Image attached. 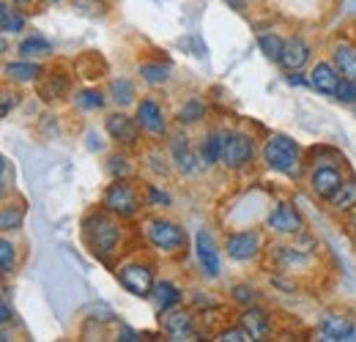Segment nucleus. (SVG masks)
I'll return each instance as SVG.
<instances>
[{
  "label": "nucleus",
  "mask_w": 356,
  "mask_h": 342,
  "mask_svg": "<svg viewBox=\"0 0 356 342\" xmlns=\"http://www.w3.org/2000/svg\"><path fill=\"white\" fill-rule=\"evenodd\" d=\"M227 6L236 8V11H244V8L250 6V0H227Z\"/></svg>",
  "instance_id": "nucleus-41"
},
{
  "label": "nucleus",
  "mask_w": 356,
  "mask_h": 342,
  "mask_svg": "<svg viewBox=\"0 0 356 342\" xmlns=\"http://www.w3.org/2000/svg\"><path fill=\"white\" fill-rule=\"evenodd\" d=\"M200 156H203L206 165H214V162L222 159V137H220L217 131L206 134V140H203V145H200Z\"/></svg>",
  "instance_id": "nucleus-21"
},
{
  "label": "nucleus",
  "mask_w": 356,
  "mask_h": 342,
  "mask_svg": "<svg viewBox=\"0 0 356 342\" xmlns=\"http://www.w3.org/2000/svg\"><path fill=\"white\" fill-rule=\"evenodd\" d=\"M3 170H6V159L0 156V175H3Z\"/></svg>",
  "instance_id": "nucleus-44"
},
{
  "label": "nucleus",
  "mask_w": 356,
  "mask_h": 342,
  "mask_svg": "<svg viewBox=\"0 0 356 342\" xmlns=\"http://www.w3.org/2000/svg\"><path fill=\"white\" fill-rule=\"evenodd\" d=\"M86 236H88L90 250L99 257H107L115 250V244L121 238V230H118L115 222H110L107 216L99 214V216H90L88 222H86Z\"/></svg>",
  "instance_id": "nucleus-2"
},
{
  "label": "nucleus",
  "mask_w": 356,
  "mask_h": 342,
  "mask_svg": "<svg viewBox=\"0 0 356 342\" xmlns=\"http://www.w3.org/2000/svg\"><path fill=\"white\" fill-rule=\"evenodd\" d=\"M312 184V192L318 195V197H323V200H329L337 189H340V184H343V175L337 168H318V170L312 172L310 178Z\"/></svg>",
  "instance_id": "nucleus-11"
},
{
  "label": "nucleus",
  "mask_w": 356,
  "mask_h": 342,
  "mask_svg": "<svg viewBox=\"0 0 356 342\" xmlns=\"http://www.w3.org/2000/svg\"><path fill=\"white\" fill-rule=\"evenodd\" d=\"M137 129H140V124L132 121V118H127V115H121V113H115V115L107 118V131H110V137L115 142L134 145L137 142Z\"/></svg>",
  "instance_id": "nucleus-14"
},
{
  "label": "nucleus",
  "mask_w": 356,
  "mask_h": 342,
  "mask_svg": "<svg viewBox=\"0 0 356 342\" xmlns=\"http://www.w3.org/2000/svg\"><path fill=\"white\" fill-rule=\"evenodd\" d=\"M195 247H197V260L203 266V274L211 279L220 277V255H217V247H214V238L209 230H197Z\"/></svg>",
  "instance_id": "nucleus-7"
},
{
  "label": "nucleus",
  "mask_w": 356,
  "mask_h": 342,
  "mask_svg": "<svg viewBox=\"0 0 356 342\" xmlns=\"http://www.w3.org/2000/svg\"><path fill=\"white\" fill-rule=\"evenodd\" d=\"M140 74H143L145 83L159 86V83H165V80L170 77V66H168V63H143V66H140Z\"/></svg>",
  "instance_id": "nucleus-25"
},
{
  "label": "nucleus",
  "mask_w": 356,
  "mask_h": 342,
  "mask_svg": "<svg viewBox=\"0 0 356 342\" xmlns=\"http://www.w3.org/2000/svg\"><path fill=\"white\" fill-rule=\"evenodd\" d=\"M52 3H58V0H52Z\"/></svg>",
  "instance_id": "nucleus-48"
},
{
  "label": "nucleus",
  "mask_w": 356,
  "mask_h": 342,
  "mask_svg": "<svg viewBox=\"0 0 356 342\" xmlns=\"http://www.w3.org/2000/svg\"><path fill=\"white\" fill-rule=\"evenodd\" d=\"M0 6H3V0H0Z\"/></svg>",
  "instance_id": "nucleus-47"
},
{
  "label": "nucleus",
  "mask_w": 356,
  "mask_h": 342,
  "mask_svg": "<svg viewBox=\"0 0 356 342\" xmlns=\"http://www.w3.org/2000/svg\"><path fill=\"white\" fill-rule=\"evenodd\" d=\"M104 209L110 211V214H118V216H132L137 214V209H140V200H137V195H134V189L129 184H113L107 192H104Z\"/></svg>",
  "instance_id": "nucleus-4"
},
{
  "label": "nucleus",
  "mask_w": 356,
  "mask_h": 342,
  "mask_svg": "<svg viewBox=\"0 0 356 342\" xmlns=\"http://www.w3.org/2000/svg\"><path fill=\"white\" fill-rule=\"evenodd\" d=\"M118 282H121L132 296H140V299L151 296V291H154V274H151V268H148V266H137V263L121 268Z\"/></svg>",
  "instance_id": "nucleus-6"
},
{
  "label": "nucleus",
  "mask_w": 356,
  "mask_h": 342,
  "mask_svg": "<svg viewBox=\"0 0 356 342\" xmlns=\"http://www.w3.org/2000/svg\"><path fill=\"white\" fill-rule=\"evenodd\" d=\"M148 197H151V203H154V206H162V209H165V206H170V195L159 192L156 186H151V189H148Z\"/></svg>",
  "instance_id": "nucleus-38"
},
{
  "label": "nucleus",
  "mask_w": 356,
  "mask_h": 342,
  "mask_svg": "<svg viewBox=\"0 0 356 342\" xmlns=\"http://www.w3.org/2000/svg\"><path fill=\"white\" fill-rule=\"evenodd\" d=\"M14 266V247L0 238V274H8Z\"/></svg>",
  "instance_id": "nucleus-34"
},
{
  "label": "nucleus",
  "mask_w": 356,
  "mask_h": 342,
  "mask_svg": "<svg viewBox=\"0 0 356 342\" xmlns=\"http://www.w3.org/2000/svg\"><path fill=\"white\" fill-rule=\"evenodd\" d=\"M6 74L8 80H17V83H31L42 74V69L36 63H8L6 66Z\"/></svg>",
  "instance_id": "nucleus-22"
},
{
  "label": "nucleus",
  "mask_w": 356,
  "mask_h": 342,
  "mask_svg": "<svg viewBox=\"0 0 356 342\" xmlns=\"http://www.w3.org/2000/svg\"><path fill=\"white\" fill-rule=\"evenodd\" d=\"M6 49H8V42H6V39H3V36H0V55H3V52H6Z\"/></svg>",
  "instance_id": "nucleus-43"
},
{
  "label": "nucleus",
  "mask_w": 356,
  "mask_h": 342,
  "mask_svg": "<svg viewBox=\"0 0 356 342\" xmlns=\"http://www.w3.org/2000/svg\"><path fill=\"white\" fill-rule=\"evenodd\" d=\"M77 107H83V110H99V107H104V96L99 90H83L77 96Z\"/></svg>",
  "instance_id": "nucleus-32"
},
{
  "label": "nucleus",
  "mask_w": 356,
  "mask_h": 342,
  "mask_svg": "<svg viewBox=\"0 0 356 342\" xmlns=\"http://www.w3.org/2000/svg\"><path fill=\"white\" fill-rule=\"evenodd\" d=\"M321 332L326 340H351L354 337V323L343 315H334L329 312L323 320H321Z\"/></svg>",
  "instance_id": "nucleus-15"
},
{
  "label": "nucleus",
  "mask_w": 356,
  "mask_h": 342,
  "mask_svg": "<svg viewBox=\"0 0 356 342\" xmlns=\"http://www.w3.org/2000/svg\"><path fill=\"white\" fill-rule=\"evenodd\" d=\"M22 28H25V17H22L17 8L0 6V31H8V33H19Z\"/></svg>",
  "instance_id": "nucleus-24"
},
{
  "label": "nucleus",
  "mask_w": 356,
  "mask_h": 342,
  "mask_svg": "<svg viewBox=\"0 0 356 342\" xmlns=\"http://www.w3.org/2000/svg\"><path fill=\"white\" fill-rule=\"evenodd\" d=\"M310 86L326 96H334L337 88H340V72L332 66V63H315L312 66V74H310Z\"/></svg>",
  "instance_id": "nucleus-10"
},
{
  "label": "nucleus",
  "mask_w": 356,
  "mask_h": 342,
  "mask_svg": "<svg viewBox=\"0 0 356 342\" xmlns=\"http://www.w3.org/2000/svg\"><path fill=\"white\" fill-rule=\"evenodd\" d=\"M268 227L274 233H299L302 230V216L291 203H277L274 211L268 214Z\"/></svg>",
  "instance_id": "nucleus-8"
},
{
  "label": "nucleus",
  "mask_w": 356,
  "mask_h": 342,
  "mask_svg": "<svg viewBox=\"0 0 356 342\" xmlns=\"http://www.w3.org/2000/svg\"><path fill=\"white\" fill-rule=\"evenodd\" d=\"M233 299L238 301V304H252L255 301V291L247 288V285H238V288H233Z\"/></svg>",
  "instance_id": "nucleus-36"
},
{
  "label": "nucleus",
  "mask_w": 356,
  "mask_h": 342,
  "mask_svg": "<svg viewBox=\"0 0 356 342\" xmlns=\"http://www.w3.org/2000/svg\"><path fill=\"white\" fill-rule=\"evenodd\" d=\"M307 60H310V47H307L305 39L293 36V39H288V42H285V52H282L280 63H282L288 72H299Z\"/></svg>",
  "instance_id": "nucleus-13"
},
{
  "label": "nucleus",
  "mask_w": 356,
  "mask_h": 342,
  "mask_svg": "<svg viewBox=\"0 0 356 342\" xmlns=\"http://www.w3.org/2000/svg\"><path fill=\"white\" fill-rule=\"evenodd\" d=\"M17 101H19V96H17V93H0V118H3V115H8V113L17 107Z\"/></svg>",
  "instance_id": "nucleus-35"
},
{
  "label": "nucleus",
  "mask_w": 356,
  "mask_h": 342,
  "mask_svg": "<svg viewBox=\"0 0 356 342\" xmlns=\"http://www.w3.org/2000/svg\"><path fill=\"white\" fill-rule=\"evenodd\" d=\"M241 326L247 329V334H250L252 340H264L268 334L266 312H261V309H247V312L241 315Z\"/></svg>",
  "instance_id": "nucleus-19"
},
{
  "label": "nucleus",
  "mask_w": 356,
  "mask_h": 342,
  "mask_svg": "<svg viewBox=\"0 0 356 342\" xmlns=\"http://www.w3.org/2000/svg\"><path fill=\"white\" fill-rule=\"evenodd\" d=\"M49 52H52V44L39 39V36L25 39V42L19 44V55L22 58H39V55H49Z\"/></svg>",
  "instance_id": "nucleus-27"
},
{
  "label": "nucleus",
  "mask_w": 356,
  "mask_h": 342,
  "mask_svg": "<svg viewBox=\"0 0 356 342\" xmlns=\"http://www.w3.org/2000/svg\"><path fill=\"white\" fill-rule=\"evenodd\" d=\"M337 101H343V104H356V83L351 80H340V88H337Z\"/></svg>",
  "instance_id": "nucleus-33"
},
{
  "label": "nucleus",
  "mask_w": 356,
  "mask_h": 342,
  "mask_svg": "<svg viewBox=\"0 0 356 342\" xmlns=\"http://www.w3.org/2000/svg\"><path fill=\"white\" fill-rule=\"evenodd\" d=\"M170 151H173V159H176V165L181 168V170L184 172L195 170V165H192V151H189V145H186L184 137H176V140H173Z\"/></svg>",
  "instance_id": "nucleus-26"
},
{
  "label": "nucleus",
  "mask_w": 356,
  "mask_h": 342,
  "mask_svg": "<svg viewBox=\"0 0 356 342\" xmlns=\"http://www.w3.org/2000/svg\"><path fill=\"white\" fill-rule=\"evenodd\" d=\"M261 250V236L252 233V230H244V233H233L227 238V255L233 260H250V257L258 255Z\"/></svg>",
  "instance_id": "nucleus-9"
},
{
  "label": "nucleus",
  "mask_w": 356,
  "mask_h": 342,
  "mask_svg": "<svg viewBox=\"0 0 356 342\" xmlns=\"http://www.w3.org/2000/svg\"><path fill=\"white\" fill-rule=\"evenodd\" d=\"M145 236H148V241H151L156 250H162V252H178V250L184 247V241H186L184 230H181L178 225H173V222H168V219H148Z\"/></svg>",
  "instance_id": "nucleus-3"
},
{
  "label": "nucleus",
  "mask_w": 356,
  "mask_h": 342,
  "mask_svg": "<svg viewBox=\"0 0 356 342\" xmlns=\"http://www.w3.org/2000/svg\"><path fill=\"white\" fill-rule=\"evenodd\" d=\"M165 332L170 340H192L195 334V323H192V315L189 312H170L165 318Z\"/></svg>",
  "instance_id": "nucleus-17"
},
{
  "label": "nucleus",
  "mask_w": 356,
  "mask_h": 342,
  "mask_svg": "<svg viewBox=\"0 0 356 342\" xmlns=\"http://www.w3.org/2000/svg\"><path fill=\"white\" fill-rule=\"evenodd\" d=\"M151 296H154V304H156L159 312H168V309H173L178 301H181V291H178L173 282H156L154 291H151Z\"/></svg>",
  "instance_id": "nucleus-18"
},
{
  "label": "nucleus",
  "mask_w": 356,
  "mask_h": 342,
  "mask_svg": "<svg viewBox=\"0 0 356 342\" xmlns=\"http://www.w3.org/2000/svg\"><path fill=\"white\" fill-rule=\"evenodd\" d=\"M334 69L340 72L343 80L356 83V47L348 42H340L334 47Z\"/></svg>",
  "instance_id": "nucleus-16"
},
{
  "label": "nucleus",
  "mask_w": 356,
  "mask_h": 342,
  "mask_svg": "<svg viewBox=\"0 0 356 342\" xmlns=\"http://www.w3.org/2000/svg\"><path fill=\"white\" fill-rule=\"evenodd\" d=\"M329 206H332L334 211H348V209H354L356 206V181H343L340 189L329 197Z\"/></svg>",
  "instance_id": "nucleus-20"
},
{
  "label": "nucleus",
  "mask_w": 356,
  "mask_h": 342,
  "mask_svg": "<svg viewBox=\"0 0 356 342\" xmlns=\"http://www.w3.org/2000/svg\"><path fill=\"white\" fill-rule=\"evenodd\" d=\"M14 3H19V6H28V3H33V0H14Z\"/></svg>",
  "instance_id": "nucleus-45"
},
{
  "label": "nucleus",
  "mask_w": 356,
  "mask_h": 342,
  "mask_svg": "<svg viewBox=\"0 0 356 342\" xmlns=\"http://www.w3.org/2000/svg\"><path fill=\"white\" fill-rule=\"evenodd\" d=\"M110 90H113V99H115L121 107H127V104L134 99V86L129 83V80H115Z\"/></svg>",
  "instance_id": "nucleus-31"
},
{
  "label": "nucleus",
  "mask_w": 356,
  "mask_h": 342,
  "mask_svg": "<svg viewBox=\"0 0 356 342\" xmlns=\"http://www.w3.org/2000/svg\"><path fill=\"white\" fill-rule=\"evenodd\" d=\"M264 162L271 170L285 172V175H296L299 165H302V151H299V145L291 137L274 134L264 145Z\"/></svg>",
  "instance_id": "nucleus-1"
},
{
  "label": "nucleus",
  "mask_w": 356,
  "mask_h": 342,
  "mask_svg": "<svg viewBox=\"0 0 356 342\" xmlns=\"http://www.w3.org/2000/svg\"><path fill=\"white\" fill-rule=\"evenodd\" d=\"M137 124H140V129H145L148 134H165V129H168L159 104L151 101V99L140 101V107H137Z\"/></svg>",
  "instance_id": "nucleus-12"
},
{
  "label": "nucleus",
  "mask_w": 356,
  "mask_h": 342,
  "mask_svg": "<svg viewBox=\"0 0 356 342\" xmlns=\"http://www.w3.org/2000/svg\"><path fill=\"white\" fill-rule=\"evenodd\" d=\"M66 90H69V80H66L63 74H52V77H47V83H42V86H39V93L44 96L47 101L60 99Z\"/></svg>",
  "instance_id": "nucleus-23"
},
{
  "label": "nucleus",
  "mask_w": 356,
  "mask_h": 342,
  "mask_svg": "<svg viewBox=\"0 0 356 342\" xmlns=\"http://www.w3.org/2000/svg\"><path fill=\"white\" fill-rule=\"evenodd\" d=\"M252 159V140L247 134H227L222 140V162L225 168L238 170Z\"/></svg>",
  "instance_id": "nucleus-5"
},
{
  "label": "nucleus",
  "mask_w": 356,
  "mask_h": 342,
  "mask_svg": "<svg viewBox=\"0 0 356 342\" xmlns=\"http://www.w3.org/2000/svg\"><path fill=\"white\" fill-rule=\"evenodd\" d=\"M258 44H261V49H264V55H266L268 60H280V58H282V52H285V42H282L280 36H274V33L261 36Z\"/></svg>",
  "instance_id": "nucleus-28"
},
{
  "label": "nucleus",
  "mask_w": 356,
  "mask_h": 342,
  "mask_svg": "<svg viewBox=\"0 0 356 342\" xmlns=\"http://www.w3.org/2000/svg\"><path fill=\"white\" fill-rule=\"evenodd\" d=\"M354 230H356V216H354Z\"/></svg>",
  "instance_id": "nucleus-46"
},
{
  "label": "nucleus",
  "mask_w": 356,
  "mask_h": 342,
  "mask_svg": "<svg viewBox=\"0 0 356 342\" xmlns=\"http://www.w3.org/2000/svg\"><path fill=\"white\" fill-rule=\"evenodd\" d=\"M222 342H244V340H252L250 334H247V329L241 326V329H227V332H222V337H220Z\"/></svg>",
  "instance_id": "nucleus-37"
},
{
  "label": "nucleus",
  "mask_w": 356,
  "mask_h": 342,
  "mask_svg": "<svg viewBox=\"0 0 356 342\" xmlns=\"http://www.w3.org/2000/svg\"><path fill=\"white\" fill-rule=\"evenodd\" d=\"M22 219H25V209L8 206L0 211V230H17V227H22Z\"/></svg>",
  "instance_id": "nucleus-29"
},
{
  "label": "nucleus",
  "mask_w": 356,
  "mask_h": 342,
  "mask_svg": "<svg viewBox=\"0 0 356 342\" xmlns=\"http://www.w3.org/2000/svg\"><path fill=\"white\" fill-rule=\"evenodd\" d=\"M288 83H291V86H307V80H305V77H296V74H291Z\"/></svg>",
  "instance_id": "nucleus-42"
},
{
  "label": "nucleus",
  "mask_w": 356,
  "mask_h": 342,
  "mask_svg": "<svg viewBox=\"0 0 356 342\" xmlns=\"http://www.w3.org/2000/svg\"><path fill=\"white\" fill-rule=\"evenodd\" d=\"M8 320H11V309H8V304H6V301L0 299V326H3V323H8Z\"/></svg>",
  "instance_id": "nucleus-40"
},
{
  "label": "nucleus",
  "mask_w": 356,
  "mask_h": 342,
  "mask_svg": "<svg viewBox=\"0 0 356 342\" xmlns=\"http://www.w3.org/2000/svg\"><path fill=\"white\" fill-rule=\"evenodd\" d=\"M110 172H113V175H127V172H129L127 159H124V156H113V159H110Z\"/></svg>",
  "instance_id": "nucleus-39"
},
{
  "label": "nucleus",
  "mask_w": 356,
  "mask_h": 342,
  "mask_svg": "<svg viewBox=\"0 0 356 342\" xmlns=\"http://www.w3.org/2000/svg\"><path fill=\"white\" fill-rule=\"evenodd\" d=\"M203 113H206L203 101H200V99H189V101L181 107L178 121H181V124H195V121H200V118H203Z\"/></svg>",
  "instance_id": "nucleus-30"
}]
</instances>
